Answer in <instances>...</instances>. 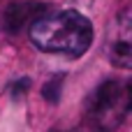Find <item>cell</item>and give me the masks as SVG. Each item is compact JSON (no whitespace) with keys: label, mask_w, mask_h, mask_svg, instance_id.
<instances>
[{"label":"cell","mask_w":132,"mask_h":132,"mask_svg":"<svg viewBox=\"0 0 132 132\" xmlns=\"http://www.w3.org/2000/svg\"><path fill=\"white\" fill-rule=\"evenodd\" d=\"M118 28H121V37L111 44L109 51V60L121 67V70H130L132 67V46H130V9H125L118 19Z\"/></svg>","instance_id":"cell-4"},{"label":"cell","mask_w":132,"mask_h":132,"mask_svg":"<svg viewBox=\"0 0 132 132\" xmlns=\"http://www.w3.org/2000/svg\"><path fill=\"white\" fill-rule=\"evenodd\" d=\"M130 111V86L123 81H104L88 102V114L104 128L118 125Z\"/></svg>","instance_id":"cell-2"},{"label":"cell","mask_w":132,"mask_h":132,"mask_svg":"<svg viewBox=\"0 0 132 132\" xmlns=\"http://www.w3.org/2000/svg\"><path fill=\"white\" fill-rule=\"evenodd\" d=\"M51 7L42 0H12L2 7L0 28L9 35H19L28 23H32L39 14L49 12Z\"/></svg>","instance_id":"cell-3"},{"label":"cell","mask_w":132,"mask_h":132,"mask_svg":"<svg viewBox=\"0 0 132 132\" xmlns=\"http://www.w3.org/2000/svg\"><path fill=\"white\" fill-rule=\"evenodd\" d=\"M30 39L44 53H63L79 58L93 42L90 21L77 9L44 12L30 23Z\"/></svg>","instance_id":"cell-1"},{"label":"cell","mask_w":132,"mask_h":132,"mask_svg":"<svg viewBox=\"0 0 132 132\" xmlns=\"http://www.w3.org/2000/svg\"><path fill=\"white\" fill-rule=\"evenodd\" d=\"M60 84H63V74H56L49 84H44L42 95H44L49 102H58V100H60Z\"/></svg>","instance_id":"cell-5"}]
</instances>
